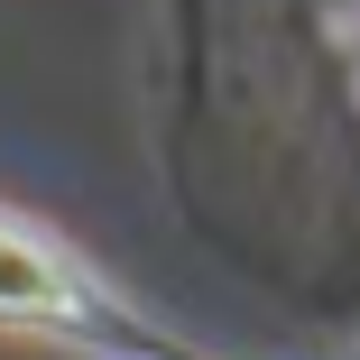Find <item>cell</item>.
I'll return each mask as SVG.
<instances>
[{
    "instance_id": "1",
    "label": "cell",
    "mask_w": 360,
    "mask_h": 360,
    "mask_svg": "<svg viewBox=\"0 0 360 360\" xmlns=\"http://www.w3.org/2000/svg\"><path fill=\"white\" fill-rule=\"evenodd\" d=\"M84 305V286L65 259H46L28 231L0 222V314H75Z\"/></svg>"
}]
</instances>
